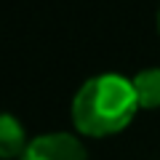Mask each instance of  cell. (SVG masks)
<instances>
[{"mask_svg":"<svg viewBox=\"0 0 160 160\" xmlns=\"http://www.w3.org/2000/svg\"><path fill=\"white\" fill-rule=\"evenodd\" d=\"M158 35H160V6H158Z\"/></svg>","mask_w":160,"mask_h":160,"instance_id":"obj_5","label":"cell"},{"mask_svg":"<svg viewBox=\"0 0 160 160\" xmlns=\"http://www.w3.org/2000/svg\"><path fill=\"white\" fill-rule=\"evenodd\" d=\"M136 91L131 78L118 72H102L88 78L75 91L69 115H72L75 131L91 139H104L126 131L136 118Z\"/></svg>","mask_w":160,"mask_h":160,"instance_id":"obj_1","label":"cell"},{"mask_svg":"<svg viewBox=\"0 0 160 160\" xmlns=\"http://www.w3.org/2000/svg\"><path fill=\"white\" fill-rule=\"evenodd\" d=\"M139 109H160V67L139 69L131 78Z\"/></svg>","mask_w":160,"mask_h":160,"instance_id":"obj_4","label":"cell"},{"mask_svg":"<svg viewBox=\"0 0 160 160\" xmlns=\"http://www.w3.org/2000/svg\"><path fill=\"white\" fill-rule=\"evenodd\" d=\"M29 139L22 120L11 112H0V160H22Z\"/></svg>","mask_w":160,"mask_h":160,"instance_id":"obj_3","label":"cell"},{"mask_svg":"<svg viewBox=\"0 0 160 160\" xmlns=\"http://www.w3.org/2000/svg\"><path fill=\"white\" fill-rule=\"evenodd\" d=\"M22 160H88V149L69 131H48L29 139Z\"/></svg>","mask_w":160,"mask_h":160,"instance_id":"obj_2","label":"cell"}]
</instances>
